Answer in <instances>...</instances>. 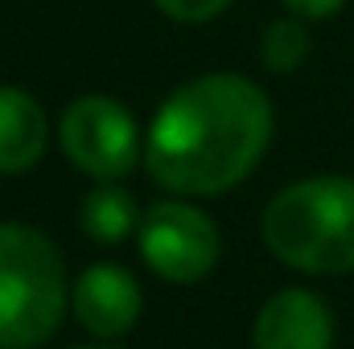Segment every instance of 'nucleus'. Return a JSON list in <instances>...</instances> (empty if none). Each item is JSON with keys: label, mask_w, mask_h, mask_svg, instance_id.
<instances>
[{"label": "nucleus", "mask_w": 354, "mask_h": 349, "mask_svg": "<svg viewBox=\"0 0 354 349\" xmlns=\"http://www.w3.org/2000/svg\"><path fill=\"white\" fill-rule=\"evenodd\" d=\"M272 140V103L243 74H202L177 87L149 123L145 165L169 193L210 197L239 185Z\"/></svg>", "instance_id": "obj_1"}, {"label": "nucleus", "mask_w": 354, "mask_h": 349, "mask_svg": "<svg viewBox=\"0 0 354 349\" xmlns=\"http://www.w3.org/2000/svg\"><path fill=\"white\" fill-rule=\"evenodd\" d=\"M264 243L280 263L309 275L354 271V181L309 177L280 189L264 210Z\"/></svg>", "instance_id": "obj_2"}, {"label": "nucleus", "mask_w": 354, "mask_h": 349, "mask_svg": "<svg viewBox=\"0 0 354 349\" xmlns=\"http://www.w3.org/2000/svg\"><path fill=\"white\" fill-rule=\"evenodd\" d=\"M71 283L58 247L21 222H0V349H37L66 317Z\"/></svg>", "instance_id": "obj_3"}, {"label": "nucleus", "mask_w": 354, "mask_h": 349, "mask_svg": "<svg viewBox=\"0 0 354 349\" xmlns=\"http://www.w3.org/2000/svg\"><path fill=\"white\" fill-rule=\"evenodd\" d=\"M62 152L95 181H120L140 161V128L132 111L107 94H83L62 111Z\"/></svg>", "instance_id": "obj_4"}, {"label": "nucleus", "mask_w": 354, "mask_h": 349, "mask_svg": "<svg viewBox=\"0 0 354 349\" xmlns=\"http://www.w3.org/2000/svg\"><path fill=\"white\" fill-rule=\"evenodd\" d=\"M140 255L169 283H198L218 263V226L189 201H157L140 218Z\"/></svg>", "instance_id": "obj_5"}, {"label": "nucleus", "mask_w": 354, "mask_h": 349, "mask_svg": "<svg viewBox=\"0 0 354 349\" xmlns=\"http://www.w3.org/2000/svg\"><path fill=\"white\" fill-rule=\"evenodd\" d=\"M71 304H75L79 325L91 337L111 341V337H124L136 325V317H140V283L120 263H95L71 288Z\"/></svg>", "instance_id": "obj_6"}, {"label": "nucleus", "mask_w": 354, "mask_h": 349, "mask_svg": "<svg viewBox=\"0 0 354 349\" xmlns=\"http://www.w3.org/2000/svg\"><path fill=\"white\" fill-rule=\"evenodd\" d=\"M256 349H334V312L305 288H284L256 317Z\"/></svg>", "instance_id": "obj_7"}, {"label": "nucleus", "mask_w": 354, "mask_h": 349, "mask_svg": "<svg viewBox=\"0 0 354 349\" xmlns=\"http://www.w3.org/2000/svg\"><path fill=\"white\" fill-rule=\"evenodd\" d=\"M50 123L33 94L0 87V173H29L46 157Z\"/></svg>", "instance_id": "obj_8"}, {"label": "nucleus", "mask_w": 354, "mask_h": 349, "mask_svg": "<svg viewBox=\"0 0 354 349\" xmlns=\"http://www.w3.org/2000/svg\"><path fill=\"white\" fill-rule=\"evenodd\" d=\"M79 222H83V230H87L95 243H124L140 226V214H136V201H132L128 189L103 181V185H95L87 197H83Z\"/></svg>", "instance_id": "obj_9"}, {"label": "nucleus", "mask_w": 354, "mask_h": 349, "mask_svg": "<svg viewBox=\"0 0 354 349\" xmlns=\"http://www.w3.org/2000/svg\"><path fill=\"white\" fill-rule=\"evenodd\" d=\"M260 58H264L268 70L276 74H288L297 70L305 58H309V29H305V17H280L264 29V46H260Z\"/></svg>", "instance_id": "obj_10"}, {"label": "nucleus", "mask_w": 354, "mask_h": 349, "mask_svg": "<svg viewBox=\"0 0 354 349\" xmlns=\"http://www.w3.org/2000/svg\"><path fill=\"white\" fill-rule=\"evenodd\" d=\"M231 0H157V8L169 17V21H181V25H202L218 12H227Z\"/></svg>", "instance_id": "obj_11"}, {"label": "nucleus", "mask_w": 354, "mask_h": 349, "mask_svg": "<svg viewBox=\"0 0 354 349\" xmlns=\"http://www.w3.org/2000/svg\"><path fill=\"white\" fill-rule=\"evenodd\" d=\"M284 4H288V12H297L305 21H322V17H334L346 0H284Z\"/></svg>", "instance_id": "obj_12"}, {"label": "nucleus", "mask_w": 354, "mask_h": 349, "mask_svg": "<svg viewBox=\"0 0 354 349\" xmlns=\"http://www.w3.org/2000/svg\"><path fill=\"white\" fill-rule=\"evenodd\" d=\"M75 349H111V346H75Z\"/></svg>", "instance_id": "obj_13"}]
</instances>
